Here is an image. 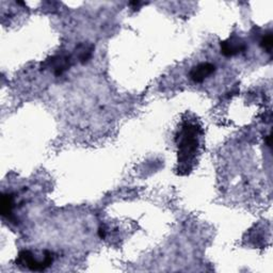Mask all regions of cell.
I'll use <instances>...</instances> for the list:
<instances>
[{"instance_id": "cell-1", "label": "cell", "mask_w": 273, "mask_h": 273, "mask_svg": "<svg viewBox=\"0 0 273 273\" xmlns=\"http://www.w3.org/2000/svg\"><path fill=\"white\" fill-rule=\"evenodd\" d=\"M201 133L202 130L199 126L191 123H185L176 136L178 146L177 171L180 175L189 174L193 169Z\"/></svg>"}, {"instance_id": "cell-10", "label": "cell", "mask_w": 273, "mask_h": 273, "mask_svg": "<svg viewBox=\"0 0 273 273\" xmlns=\"http://www.w3.org/2000/svg\"><path fill=\"white\" fill-rule=\"evenodd\" d=\"M141 4H143V3L140 2V1H130V2H129V5H131V7H133V9L138 8L139 5H141Z\"/></svg>"}, {"instance_id": "cell-7", "label": "cell", "mask_w": 273, "mask_h": 273, "mask_svg": "<svg viewBox=\"0 0 273 273\" xmlns=\"http://www.w3.org/2000/svg\"><path fill=\"white\" fill-rule=\"evenodd\" d=\"M2 217H10L14 207L13 195L10 193H3L1 196V206H0Z\"/></svg>"}, {"instance_id": "cell-4", "label": "cell", "mask_w": 273, "mask_h": 273, "mask_svg": "<svg viewBox=\"0 0 273 273\" xmlns=\"http://www.w3.org/2000/svg\"><path fill=\"white\" fill-rule=\"evenodd\" d=\"M221 53L225 57H233L247 49L245 43L240 37L233 35L226 41L221 42Z\"/></svg>"}, {"instance_id": "cell-6", "label": "cell", "mask_w": 273, "mask_h": 273, "mask_svg": "<svg viewBox=\"0 0 273 273\" xmlns=\"http://www.w3.org/2000/svg\"><path fill=\"white\" fill-rule=\"evenodd\" d=\"M94 46L92 44H87V43H82L79 44L76 48V57L80 63H87L91 60V58L93 56Z\"/></svg>"}, {"instance_id": "cell-2", "label": "cell", "mask_w": 273, "mask_h": 273, "mask_svg": "<svg viewBox=\"0 0 273 273\" xmlns=\"http://www.w3.org/2000/svg\"><path fill=\"white\" fill-rule=\"evenodd\" d=\"M53 258H55V256L49 251H44L41 258H39L31 251L24 250L19 252L18 256L16 257L15 263L18 267H21V268L40 272L44 271L48 267H50L53 263Z\"/></svg>"}, {"instance_id": "cell-3", "label": "cell", "mask_w": 273, "mask_h": 273, "mask_svg": "<svg viewBox=\"0 0 273 273\" xmlns=\"http://www.w3.org/2000/svg\"><path fill=\"white\" fill-rule=\"evenodd\" d=\"M72 65V58L66 55H58L51 57L42 64V68H51L56 76H61Z\"/></svg>"}, {"instance_id": "cell-8", "label": "cell", "mask_w": 273, "mask_h": 273, "mask_svg": "<svg viewBox=\"0 0 273 273\" xmlns=\"http://www.w3.org/2000/svg\"><path fill=\"white\" fill-rule=\"evenodd\" d=\"M260 46L263 48L264 50H266L267 52H271L272 48H273V37L271 33L266 34L263 39L260 41Z\"/></svg>"}, {"instance_id": "cell-9", "label": "cell", "mask_w": 273, "mask_h": 273, "mask_svg": "<svg viewBox=\"0 0 273 273\" xmlns=\"http://www.w3.org/2000/svg\"><path fill=\"white\" fill-rule=\"evenodd\" d=\"M98 235L101 239H104L106 237V229L104 227H99L98 229Z\"/></svg>"}, {"instance_id": "cell-5", "label": "cell", "mask_w": 273, "mask_h": 273, "mask_svg": "<svg viewBox=\"0 0 273 273\" xmlns=\"http://www.w3.org/2000/svg\"><path fill=\"white\" fill-rule=\"evenodd\" d=\"M216 72V66L211 63H201L192 67L190 71V79L196 83H201Z\"/></svg>"}, {"instance_id": "cell-11", "label": "cell", "mask_w": 273, "mask_h": 273, "mask_svg": "<svg viewBox=\"0 0 273 273\" xmlns=\"http://www.w3.org/2000/svg\"><path fill=\"white\" fill-rule=\"evenodd\" d=\"M266 143L268 146H271V136H267L266 137Z\"/></svg>"}]
</instances>
